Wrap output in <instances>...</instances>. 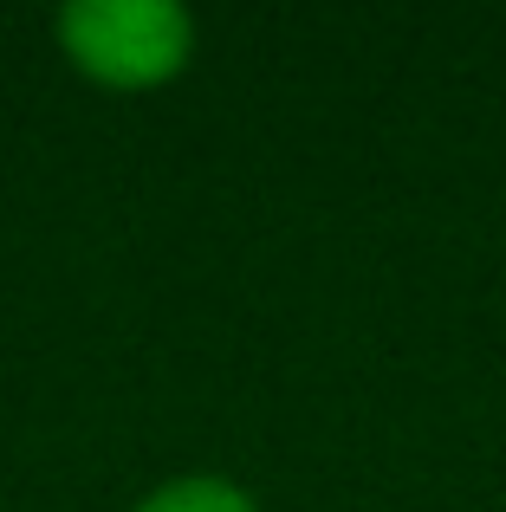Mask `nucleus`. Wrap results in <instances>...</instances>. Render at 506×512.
<instances>
[{"label":"nucleus","mask_w":506,"mask_h":512,"mask_svg":"<svg viewBox=\"0 0 506 512\" xmlns=\"http://www.w3.org/2000/svg\"><path fill=\"white\" fill-rule=\"evenodd\" d=\"M59 46L98 85L143 91L189 65L195 26L176 0H72L59 13Z\"/></svg>","instance_id":"f257e3e1"},{"label":"nucleus","mask_w":506,"mask_h":512,"mask_svg":"<svg viewBox=\"0 0 506 512\" xmlns=\"http://www.w3.org/2000/svg\"><path fill=\"white\" fill-rule=\"evenodd\" d=\"M137 512H260L234 480H215V474H189V480H169L156 487Z\"/></svg>","instance_id":"f03ea898"}]
</instances>
